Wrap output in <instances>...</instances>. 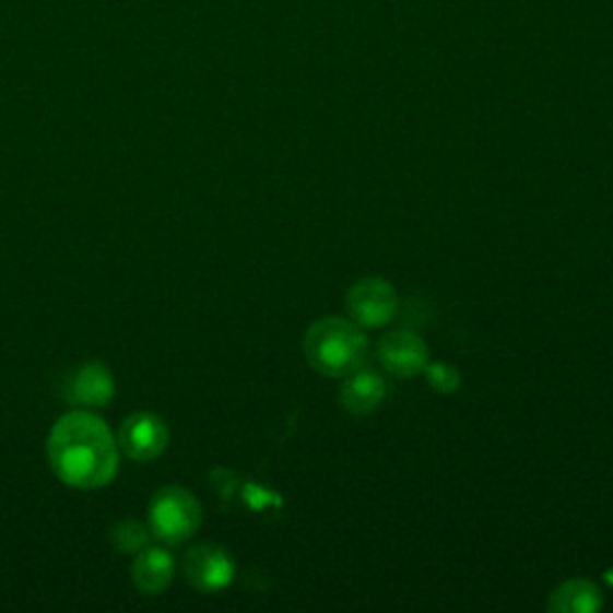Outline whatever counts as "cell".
I'll use <instances>...</instances> for the list:
<instances>
[{"mask_svg":"<svg viewBox=\"0 0 613 613\" xmlns=\"http://www.w3.org/2000/svg\"><path fill=\"white\" fill-rule=\"evenodd\" d=\"M347 311L357 327L381 329L391 323L398 311V295L393 285L384 279H362L350 287Z\"/></svg>","mask_w":613,"mask_h":613,"instance_id":"277c9868","label":"cell"},{"mask_svg":"<svg viewBox=\"0 0 613 613\" xmlns=\"http://www.w3.org/2000/svg\"><path fill=\"white\" fill-rule=\"evenodd\" d=\"M113 393H116V386L102 362H90V365L72 372L66 381V398L72 405H106Z\"/></svg>","mask_w":613,"mask_h":613,"instance_id":"ba28073f","label":"cell"},{"mask_svg":"<svg viewBox=\"0 0 613 613\" xmlns=\"http://www.w3.org/2000/svg\"><path fill=\"white\" fill-rule=\"evenodd\" d=\"M377 357L386 372L400 379L417 377L429 367V350L422 338L412 331H393L377 347Z\"/></svg>","mask_w":613,"mask_h":613,"instance_id":"5b68a950","label":"cell"},{"mask_svg":"<svg viewBox=\"0 0 613 613\" xmlns=\"http://www.w3.org/2000/svg\"><path fill=\"white\" fill-rule=\"evenodd\" d=\"M113 544H116L122 554H137L142 552L149 542V534L140 522L134 520H122L113 528Z\"/></svg>","mask_w":613,"mask_h":613,"instance_id":"7c38bea8","label":"cell"},{"mask_svg":"<svg viewBox=\"0 0 613 613\" xmlns=\"http://www.w3.org/2000/svg\"><path fill=\"white\" fill-rule=\"evenodd\" d=\"M149 522H152L158 540H164L166 544H182L185 540H190L199 522H202V508H199L197 498L180 486H166L152 498Z\"/></svg>","mask_w":613,"mask_h":613,"instance_id":"3957f363","label":"cell"},{"mask_svg":"<svg viewBox=\"0 0 613 613\" xmlns=\"http://www.w3.org/2000/svg\"><path fill=\"white\" fill-rule=\"evenodd\" d=\"M369 341L355 321L329 317L311 323L305 335V353L309 365L323 377H347L365 365Z\"/></svg>","mask_w":613,"mask_h":613,"instance_id":"7a4b0ae2","label":"cell"},{"mask_svg":"<svg viewBox=\"0 0 613 613\" xmlns=\"http://www.w3.org/2000/svg\"><path fill=\"white\" fill-rule=\"evenodd\" d=\"M185 575L199 592H221L233 582L235 566L223 549L202 544L185 556Z\"/></svg>","mask_w":613,"mask_h":613,"instance_id":"8992f818","label":"cell"},{"mask_svg":"<svg viewBox=\"0 0 613 613\" xmlns=\"http://www.w3.org/2000/svg\"><path fill=\"white\" fill-rule=\"evenodd\" d=\"M48 460L74 490H98L118 472V448L110 429L90 412H72L62 417L48 436Z\"/></svg>","mask_w":613,"mask_h":613,"instance_id":"6da1fadb","label":"cell"},{"mask_svg":"<svg viewBox=\"0 0 613 613\" xmlns=\"http://www.w3.org/2000/svg\"><path fill=\"white\" fill-rule=\"evenodd\" d=\"M429 369V379H432V384L434 386H439V389H446V391H450V389H456V372L453 369H448L446 365H432V367H427Z\"/></svg>","mask_w":613,"mask_h":613,"instance_id":"4fadbf2b","label":"cell"},{"mask_svg":"<svg viewBox=\"0 0 613 613\" xmlns=\"http://www.w3.org/2000/svg\"><path fill=\"white\" fill-rule=\"evenodd\" d=\"M120 444L130 458L149 462L164 453L168 444V429L161 417L140 412V415H132L122 422Z\"/></svg>","mask_w":613,"mask_h":613,"instance_id":"52a82bcc","label":"cell"},{"mask_svg":"<svg viewBox=\"0 0 613 613\" xmlns=\"http://www.w3.org/2000/svg\"><path fill=\"white\" fill-rule=\"evenodd\" d=\"M386 398V384L379 372H374L367 365H359L355 372H350L343 389H341V403L353 415H369L377 410Z\"/></svg>","mask_w":613,"mask_h":613,"instance_id":"9c48e42d","label":"cell"},{"mask_svg":"<svg viewBox=\"0 0 613 613\" xmlns=\"http://www.w3.org/2000/svg\"><path fill=\"white\" fill-rule=\"evenodd\" d=\"M173 558L164 549H144L132 563V582L146 597L161 594L173 580Z\"/></svg>","mask_w":613,"mask_h":613,"instance_id":"30bf717a","label":"cell"},{"mask_svg":"<svg viewBox=\"0 0 613 613\" xmlns=\"http://www.w3.org/2000/svg\"><path fill=\"white\" fill-rule=\"evenodd\" d=\"M604 599L599 587L590 580H568L549 599V611L554 613H594L602 609Z\"/></svg>","mask_w":613,"mask_h":613,"instance_id":"8fae6325","label":"cell"}]
</instances>
